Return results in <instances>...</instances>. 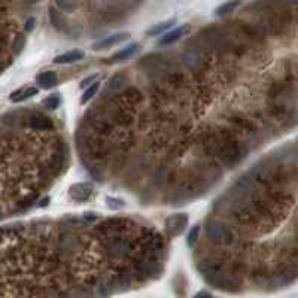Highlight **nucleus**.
I'll return each mask as SVG.
<instances>
[{
	"instance_id": "1",
	"label": "nucleus",
	"mask_w": 298,
	"mask_h": 298,
	"mask_svg": "<svg viewBox=\"0 0 298 298\" xmlns=\"http://www.w3.org/2000/svg\"><path fill=\"white\" fill-rule=\"evenodd\" d=\"M199 272L204 276L206 282L213 288L228 293H237L240 290V279L231 269H227L225 263L215 257H206L197 263Z\"/></svg>"
},
{
	"instance_id": "2",
	"label": "nucleus",
	"mask_w": 298,
	"mask_h": 298,
	"mask_svg": "<svg viewBox=\"0 0 298 298\" xmlns=\"http://www.w3.org/2000/svg\"><path fill=\"white\" fill-rule=\"evenodd\" d=\"M218 137V157L216 161L225 166L227 169H234L237 164L243 161L248 154L246 143L237 136L234 130L221 127L216 131Z\"/></svg>"
},
{
	"instance_id": "3",
	"label": "nucleus",
	"mask_w": 298,
	"mask_h": 298,
	"mask_svg": "<svg viewBox=\"0 0 298 298\" xmlns=\"http://www.w3.org/2000/svg\"><path fill=\"white\" fill-rule=\"evenodd\" d=\"M131 270H133V275H134L136 281L155 279L163 272L161 254L140 251V254L134 258Z\"/></svg>"
},
{
	"instance_id": "4",
	"label": "nucleus",
	"mask_w": 298,
	"mask_h": 298,
	"mask_svg": "<svg viewBox=\"0 0 298 298\" xmlns=\"http://www.w3.org/2000/svg\"><path fill=\"white\" fill-rule=\"evenodd\" d=\"M228 122L234 128V131L237 133L239 137L246 139V146H248V143H251L252 148L260 146L263 134H261V130L257 127V124L251 118H248L246 115H242V113H233L228 116Z\"/></svg>"
},
{
	"instance_id": "5",
	"label": "nucleus",
	"mask_w": 298,
	"mask_h": 298,
	"mask_svg": "<svg viewBox=\"0 0 298 298\" xmlns=\"http://www.w3.org/2000/svg\"><path fill=\"white\" fill-rule=\"evenodd\" d=\"M206 236L212 243L218 246H225V248L233 246L237 242L236 231L224 221H219L215 218H210L206 222Z\"/></svg>"
},
{
	"instance_id": "6",
	"label": "nucleus",
	"mask_w": 298,
	"mask_h": 298,
	"mask_svg": "<svg viewBox=\"0 0 298 298\" xmlns=\"http://www.w3.org/2000/svg\"><path fill=\"white\" fill-rule=\"evenodd\" d=\"M103 251L106 257L110 261H124L128 260L133 255L134 251V243L131 239H127L125 236H115L106 239L103 243Z\"/></svg>"
},
{
	"instance_id": "7",
	"label": "nucleus",
	"mask_w": 298,
	"mask_h": 298,
	"mask_svg": "<svg viewBox=\"0 0 298 298\" xmlns=\"http://www.w3.org/2000/svg\"><path fill=\"white\" fill-rule=\"evenodd\" d=\"M84 125L87 128H90L91 131H94L96 134L103 136V137H109L116 128L113 125V122L110 121V118L106 115V112L100 106H97L85 113Z\"/></svg>"
},
{
	"instance_id": "8",
	"label": "nucleus",
	"mask_w": 298,
	"mask_h": 298,
	"mask_svg": "<svg viewBox=\"0 0 298 298\" xmlns=\"http://www.w3.org/2000/svg\"><path fill=\"white\" fill-rule=\"evenodd\" d=\"M85 248L84 239L73 233L70 227H66V230L61 231L58 236V252L60 257H75L78 254H82Z\"/></svg>"
},
{
	"instance_id": "9",
	"label": "nucleus",
	"mask_w": 298,
	"mask_h": 298,
	"mask_svg": "<svg viewBox=\"0 0 298 298\" xmlns=\"http://www.w3.org/2000/svg\"><path fill=\"white\" fill-rule=\"evenodd\" d=\"M131 222L124 218H110L107 221H103L96 227V234L103 242L109 237L115 236H125L131 230Z\"/></svg>"
},
{
	"instance_id": "10",
	"label": "nucleus",
	"mask_w": 298,
	"mask_h": 298,
	"mask_svg": "<svg viewBox=\"0 0 298 298\" xmlns=\"http://www.w3.org/2000/svg\"><path fill=\"white\" fill-rule=\"evenodd\" d=\"M182 64L188 69V70H193V72H199L203 69V64H204V54H203V49H200L199 46L196 45H191V48H185L184 52H182Z\"/></svg>"
},
{
	"instance_id": "11",
	"label": "nucleus",
	"mask_w": 298,
	"mask_h": 298,
	"mask_svg": "<svg viewBox=\"0 0 298 298\" xmlns=\"http://www.w3.org/2000/svg\"><path fill=\"white\" fill-rule=\"evenodd\" d=\"M25 124L28 128L34 131H51L54 130V121L42 113V112H31L25 116Z\"/></svg>"
},
{
	"instance_id": "12",
	"label": "nucleus",
	"mask_w": 298,
	"mask_h": 298,
	"mask_svg": "<svg viewBox=\"0 0 298 298\" xmlns=\"http://www.w3.org/2000/svg\"><path fill=\"white\" fill-rule=\"evenodd\" d=\"M188 225V216L185 213H175L166 219V233L170 237H176L185 231Z\"/></svg>"
},
{
	"instance_id": "13",
	"label": "nucleus",
	"mask_w": 298,
	"mask_h": 298,
	"mask_svg": "<svg viewBox=\"0 0 298 298\" xmlns=\"http://www.w3.org/2000/svg\"><path fill=\"white\" fill-rule=\"evenodd\" d=\"M109 137L112 139V146H115V148H118V149H121L124 152L128 151L133 146V143H134V136L127 128H122V131H116L115 130Z\"/></svg>"
},
{
	"instance_id": "14",
	"label": "nucleus",
	"mask_w": 298,
	"mask_h": 298,
	"mask_svg": "<svg viewBox=\"0 0 298 298\" xmlns=\"http://www.w3.org/2000/svg\"><path fill=\"white\" fill-rule=\"evenodd\" d=\"M93 187L90 184H73L69 188V196L75 200V201H87L91 196H93Z\"/></svg>"
},
{
	"instance_id": "15",
	"label": "nucleus",
	"mask_w": 298,
	"mask_h": 298,
	"mask_svg": "<svg viewBox=\"0 0 298 298\" xmlns=\"http://www.w3.org/2000/svg\"><path fill=\"white\" fill-rule=\"evenodd\" d=\"M127 37H128L127 33H115V34H110V36L101 39L100 42H96L93 48H94L96 51H101V49L110 48V46H113V45H116V43H121V42L125 40Z\"/></svg>"
},
{
	"instance_id": "16",
	"label": "nucleus",
	"mask_w": 298,
	"mask_h": 298,
	"mask_svg": "<svg viewBox=\"0 0 298 298\" xmlns=\"http://www.w3.org/2000/svg\"><path fill=\"white\" fill-rule=\"evenodd\" d=\"M139 48H140V45H139L137 42L130 43V45H127L125 48H122L121 51H118L116 54H113V55L109 58V63H119V61H124V60L130 58L131 55H134V54L139 51Z\"/></svg>"
},
{
	"instance_id": "17",
	"label": "nucleus",
	"mask_w": 298,
	"mask_h": 298,
	"mask_svg": "<svg viewBox=\"0 0 298 298\" xmlns=\"http://www.w3.org/2000/svg\"><path fill=\"white\" fill-rule=\"evenodd\" d=\"M188 28H190V25H188V24H184V25H181V27H178V28L169 31L166 36H163V39L160 40V45L166 46V45H172V43L178 42L182 36H185V33L188 31Z\"/></svg>"
},
{
	"instance_id": "18",
	"label": "nucleus",
	"mask_w": 298,
	"mask_h": 298,
	"mask_svg": "<svg viewBox=\"0 0 298 298\" xmlns=\"http://www.w3.org/2000/svg\"><path fill=\"white\" fill-rule=\"evenodd\" d=\"M84 55H85V54H84L82 51L73 49V51H69V52H64V54L55 57L54 63H57V64H70V63H76V61L82 60Z\"/></svg>"
},
{
	"instance_id": "19",
	"label": "nucleus",
	"mask_w": 298,
	"mask_h": 298,
	"mask_svg": "<svg viewBox=\"0 0 298 298\" xmlns=\"http://www.w3.org/2000/svg\"><path fill=\"white\" fill-rule=\"evenodd\" d=\"M57 75L55 72L52 70H46V72H42L40 75H37V84L42 87V88H52L54 85H57Z\"/></svg>"
},
{
	"instance_id": "20",
	"label": "nucleus",
	"mask_w": 298,
	"mask_h": 298,
	"mask_svg": "<svg viewBox=\"0 0 298 298\" xmlns=\"http://www.w3.org/2000/svg\"><path fill=\"white\" fill-rule=\"evenodd\" d=\"M39 93V90L36 87H28V88H21L18 91H15L13 94H10V100L15 101V103H19V101H24L33 96H36Z\"/></svg>"
},
{
	"instance_id": "21",
	"label": "nucleus",
	"mask_w": 298,
	"mask_h": 298,
	"mask_svg": "<svg viewBox=\"0 0 298 298\" xmlns=\"http://www.w3.org/2000/svg\"><path fill=\"white\" fill-rule=\"evenodd\" d=\"M125 75L124 73H116L115 76L110 78L109 84H107V88H106V94H113V93H118L122 85L125 84Z\"/></svg>"
},
{
	"instance_id": "22",
	"label": "nucleus",
	"mask_w": 298,
	"mask_h": 298,
	"mask_svg": "<svg viewBox=\"0 0 298 298\" xmlns=\"http://www.w3.org/2000/svg\"><path fill=\"white\" fill-rule=\"evenodd\" d=\"M239 6H240V0H228V1H225V3H222L221 6L216 7L215 15H218V16L230 15V13L234 12Z\"/></svg>"
},
{
	"instance_id": "23",
	"label": "nucleus",
	"mask_w": 298,
	"mask_h": 298,
	"mask_svg": "<svg viewBox=\"0 0 298 298\" xmlns=\"http://www.w3.org/2000/svg\"><path fill=\"white\" fill-rule=\"evenodd\" d=\"M49 18H51L52 25H54L58 31H66V30H67V22H66V19L63 18V15H61L55 7H52V9L49 10Z\"/></svg>"
},
{
	"instance_id": "24",
	"label": "nucleus",
	"mask_w": 298,
	"mask_h": 298,
	"mask_svg": "<svg viewBox=\"0 0 298 298\" xmlns=\"http://www.w3.org/2000/svg\"><path fill=\"white\" fill-rule=\"evenodd\" d=\"M173 24H175V18H170V19H167V21L158 22V24H155L154 27H151V28L146 31V34H148V36H158V34L164 33L166 30H169Z\"/></svg>"
},
{
	"instance_id": "25",
	"label": "nucleus",
	"mask_w": 298,
	"mask_h": 298,
	"mask_svg": "<svg viewBox=\"0 0 298 298\" xmlns=\"http://www.w3.org/2000/svg\"><path fill=\"white\" fill-rule=\"evenodd\" d=\"M99 88H100V82H99V81H94V82L85 90V93H84V96H82V99H81V103H82V104L88 103V101L97 94Z\"/></svg>"
},
{
	"instance_id": "26",
	"label": "nucleus",
	"mask_w": 298,
	"mask_h": 298,
	"mask_svg": "<svg viewBox=\"0 0 298 298\" xmlns=\"http://www.w3.org/2000/svg\"><path fill=\"white\" fill-rule=\"evenodd\" d=\"M57 7L63 12H72L78 6V0H55Z\"/></svg>"
},
{
	"instance_id": "27",
	"label": "nucleus",
	"mask_w": 298,
	"mask_h": 298,
	"mask_svg": "<svg viewBox=\"0 0 298 298\" xmlns=\"http://www.w3.org/2000/svg\"><path fill=\"white\" fill-rule=\"evenodd\" d=\"M60 103H61V99H60V96H58V94H52V96L46 97V99L42 101V104H43L46 109H49V110H54V109H57V107L60 106Z\"/></svg>"
},
{
	"instance_id": "28",
	"label": "nucleus",
	"mask_w": 298,
	"mask_h": 298,
	"mask_svg": "<svg viewBox=\"0 0 298 298\" xmlns=\"http://www.w3.org/2000/svg\"><path fill=\"white\" fill-rule=\"evenodd\" d=\"M24 45H25V36L24 34H16L15 39L12 40V51L15 54H19L22 51Z\"/></svg>"
},
{
	"instance_id": "29",
	"label": "nucleus",
	"mask_w": 298,
	"mask_h": 298,
	"mask_svg": "<svg viewBox=\"0 0 298 298\" xmlns=\"http://www.w3.org/2000/svg\"><path fill=\"white\" fill-rule=\"evenodd\" d=\"M106 204L112 210H119L125 206L124 200H119V199H115V197H106Z\"/></svg>"
},
{
	"instance_id": "30",
	"label": "nucleus",
	"mask_w": 298,
	"mask_h": 298,
	"mask_svg": "<svg viewBox=\"0 0 298 298\" xmlns=\"http://www.w3.org/2000/svg\"><path fill=\"white\" fill-rule=\"evenodd\" d=\"M199 234H200V225H194L188 234V239H187V243L190 248H193L196 245V242L199 240Z\"/></svg>"
},
{
	"instance_id": "31",
	"label": "nucleus",
	"mask_w": 298,
	"mask_h": 298,
	"mask_svg": "<svg viewBox=\"0 0 298 298\" xmlns=\"http://www.w3.org/2000/svg\"><path fill=\"white\" fill-rule=\"evenodd\" d=\"M85 222H94L99 216H97V213H93V212H85V213H82V216H81Z\"/></svg>"
},
{
	"instance_id": "32",
	"label": "nucleus",
	"mask_w": 298,
	"mask_h": 298,
	"mask_svg": "<svg viewBox=\"0 0 298 298\" xmlns=\"http://www.w3.org/2000/svg\"><path fill=\"white\" fill-rule=\"evenodd\" d=\"M34 22H36V21H34V18H28V19H27V22H25V30H27V31H31V30H33V27H34Z\"/></svg>"
},
{
	"instance_id": "33",
	"label": "nucleus",
	"mask_w": 298,
	"mask_h": 298,
	"mask_svg": "<svg viewBox=\"0 0 298 298\" xmlns=\"http://www.w3.org/2000/svg\"><path fill=\"white\" fill-rule=\"evenodd\" d=\"M94 81H96V76H90V78L84 79V81L81 82V88H84V87H88V85H90V82H94Z\"/></svg>"
},
{
	"instance_id": "34",
	"label": "nucleus",
	"mask_w": 298,
	"mask_h": 298,
	"mask_svg": "<svg viewBox=\"0 0 298 298\" xmlns=\"http://www.w3.org/2000/svg\"><path fill=\"white\" fill-rule=\"evenodd\" d=\"M49 203V199H45V200H42V203L39 204V207H43V206H46Z\"/></svg>"
}]
</instances>
